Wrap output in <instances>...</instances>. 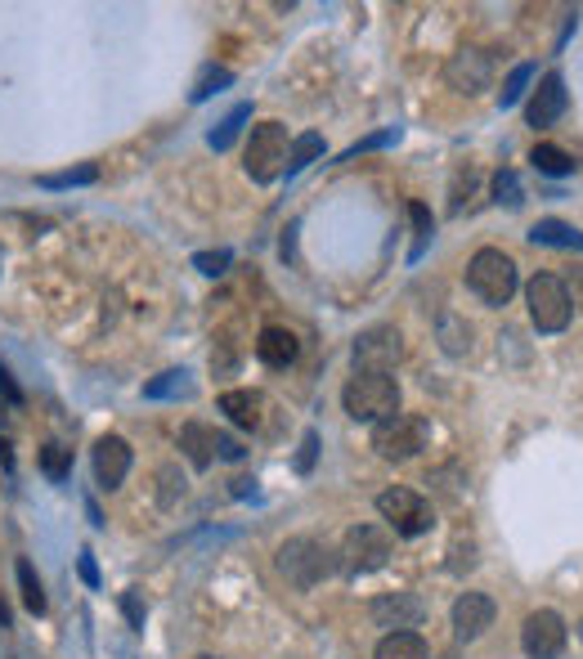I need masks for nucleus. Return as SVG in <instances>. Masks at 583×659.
I'll return each instance as SVG.
<instances>
[{"mask_svg":"<svg viewBox=\"0 0 583 659\" xmlns=\"http://www.w3.org/2000/svg\"><path fill=\"white\" fill-rule=\"evenodd\" d=\"M342 409L355 422H386L391 413H400V381L386 372H355L342 390Z\"/></svg>","mask_w":583,"mask_h":659,"instance_id":"obj_1","label":"nucleus"},{"mask_svg":"<svg viewBox=\"0 0 583 659\" xmlns=\"http://www.w3.org/2000/svg\"><path fill=\"white\" fill-rule=\"evenodd\" d=\"M467 288L485 301V305H507L521 288V274H516V260L498 247H481L467 266Z\"/></svg>","mask_w":583,"mask_h":659,"instance_id":"obj_2","label":"nucleus"},{"mask_svg":"<svg viewBox=\"0 0 583 659\" xmlns=\"http://www.w3.org/2000/svg\"><path fill=\"white\" fill-rule=\"evenodd\" d=\"M274 565H279V574H283L292 587H314V583H323V579L337 570V552H333L328 543L301 534V539H288V543L279 548Z\"/></svg>","mask_w":583,"mask_h":659,"instance_id":"obj_3","label":"nucleus"},{"mask_svg":"<svg viewBox=\"0 0 583 659\" xmlns=\"http://www.w3.org/2000/svg\"><path fill=\"white\" fill-rule=\"evenodd\" d=\"M288 126L283 121H261V126H251V136H247V149H242V171L256 180V184H270L283 175L288 166Z\"/></svg>","mask_w":583,"mask_h":659,"instance_id":"obj_4","label":"nucleus"},{"mask_svg":"<svg viewBox=\"0 0 583 659\" xmlns=\"http://www.w3.org/2000/svg\"><path fill=\"white\" fill-rule=\"evenodd\" d=\"M391 552H396L391 530H381V525H355V530H346V539L337 548V570L346 579L373 574V570H381L386 561H391Z\"/></svg>","mask_w":583,"mask_h":659,"instance_id":"obj_5","label":"nucleus"},{"mask_svg":"<svg viewBox=\"0 0 583 659\" xmlns=\"http://www.w3.org/2000/svg\"><path fill=\"white\" fill-rule=\"evenodd\" d=\"M377 511H381V520L391 525V530H396L400 539H418V534H427L431 525H435L431 503H427L422 494L404 489V485L381 489V494H377Z\"/></svg>","mask_w":583,"mask_h":659,"instance_id":"obj_6","label":"nucleus"},{"mask_svg":"<svg viewBox=\"0 0 583 659\" xmlns=\"http://www.w3.org/2000/svg\"><path fill=\"white\" fill-rule=\"evenodd\" d=\"M526 305H530V323L539 327V333H565L570 327L574 305H570V292H565L561 279L535 274L530 288H526Z\"/></svg>","mask_w":583,"mask_h":659,"instance_id":"obj_7","label":"nucleus"},{"mask_svg":"<svg viewBox=\"0 0 583 659\" xmlns=\"http://www.w3.org/2000/svg\"><path fill=\"white\" fill-rule=\"evenodd\" d=\"M422 444H427V426L409 413H391L386 422L373 426V449L386 463H409L413 453H422Z\"/></svg>","mask_w":583,"mask_h":659,"instance_id":"obj_8","label":"nucleus"},{"mask_svg":"<svg viewBox=\"0 0 583 659\" xmlns=\"http://www.w3.org/2000/svg\"><path fill=\"white\" fill-rule=\"evenodd\" d=\"M404 359V337L400 327H368L355 337V364L359 372H391Z\"/></svg>","mask_w":583,"mask_h":659,"instance_id":"obj_9","label":"nucleus"},{"mask_svg":"<svg viewBox=\"0 0 583 659\" xmlns=\"http://www.w3.org/2000/svg\"><path fill=\"white\" fill-rule=\"evenodd\" d=\"M444 82L458 90V95H481V90H489V82H494V54H489V50H476V45L458 50V54L444 63Z\"/></svg>","mask_w":583,"mask_h":659,"instance_id":"obj_10","label":"nucleus"},{"mask_svg":"<svg viewBox=\"0 0 583 659\" xmlns=\"http://www.w3.org/2000/svg\"><path fill=\"white\" fill-rule=\"evenodd\" d=\"M565 637H570L565 619L557 611H535L526 619V628H521V646H526L530 659H557L565 650Z\"/></svg>","mask_w":583,"mask_h":659,"instance_id":"obj_11","label":"nucleus"},{"mask_svg":"<svg viewBox=\"0 0 583 659\" xmlns=\"http://www.w3.org/2000/svg\"><path fill=\"white\" fill-rule=\"evenodd\" d=\"M373 624L377 628H391V633H413L427 615V606L413 597V592H381V597L373 602Z\"/></svg>","mask_w":583,"mask_h":659,"instance_id":"obj_12","label":"nucleus"},{"mask_svg":"<svg viewBox=\"0 0 583 659\" xmlns=\"http://www.w3.org/2000/svg\"><path fill=\"white\" fill-rule=\"evenodd\" d=\"M494 615H498V606L489 592H463V597L453 602V633H458V641H476V637H485Z\"/></svg>","mask_w":583,"mask_h":659,"instance_id":"obj_13","label":"nucleus"},{"mask_svg":"<svg viewBox=\"0 0 583 659\" xmlns=\"http://www.w3.org/2000/svg\"><path fill=\"white\" fill-rule=\"evenodd\" d=\"M126 472H131V444L121 435H104L95 444V485L112 494V489H121Z\"/></svg>","mask_w":583,"mask_h":659,"instance_id":"obj_14","label":"nucleus"},{"mask_svg":"<svg viewBox=\"0 0 583 659\" xmlns=\"http://www.w3.org/2000/svg\"><path fill=\"white\" fill-rule=\"evenodd\" d=\"M561 112H565V82H561V73H548V77L539 82V90L530 95L526 121H530L535 130H543V126H552Z\"/></svg>","mask_w":583,"mask_h":659,"instance_id":"obj_15","label":"nucleus"},{"mask_svg":"<svg viewBox=\"0 0 583 659\" xmlns=\"http://www.w3.org/2000/svg\"><path fill=\"white\" fill-rule=\"evenodd\" d=\"M220 413H229L234 426L256 431L266 422V395L261 390H225L220 395Z\"/></svg>","mask_w":583,"mask_h":659,"instance_id":"obj_16","label":"nucleus"},{"mask_svg":"<svg viewBox=\"0 0 583 659\" xmlns=\"http://www.w3.org/2000/svg\"><path fill=\"white\" fill-rule=\"evenodd\" d=\"M296 337L288 333V327H261V337H256V359H261L266 368H288L296 359Z\"/></svg>","mask_w":583,"mask_h":659,"instance_id":"obj_17","label":"nucleus"},{"mask_svg":"<svg viewBox=\"0 0 583 659\" xmlns=\"http://www.w3.org/2000/svg\"><path fill=\"white\" fill-rule=\"evenodd\" d=\"M180 449H184V457L198 472H207L212 463H216V426H203V422H188L184 431H180Z\"/></svg>","mask_w":583,"mask_h":659,"instance_id":"obj_18","label":"nucleus"},{"mask_svg":"<svg viewBox=\"0 0 583 659\" xmlns=\"http://www.w3.org/2000/svg\"><path fill=\"white\" fill-rule=\"evenodd\" d=\"M435 337H440V350H444L449 359L472 355V323H467L463 314L444 310V314H440V323H435Z\"/></svg>","mask_w":583,"mask_h":659,"instance_id":"obj_19","label":"nucleus"},{"mask_svg":"<svg viewBox=\"0 0 583 659\" xmlns=\"http://www.w3.org/2000/svg\"><path fill=\"white\" fill-rule=\"evenodd\" d=\"M530 242L535 247H561V251H583V234L574 229V225H565V220H539V225H530Z\"/></svg>","mask_w":583,"mask_h":659,"instance_id":"obj_20","label":"nucleus"},{"mask_svg":"<svg viewBox=\"0 0 583 659\" xmlns=\"http://www.w3.org/2000/svg\"><path fill=\"white\" fill-rule=\"evenodd\" d=\"M373 659H431L427 641L418 633H386L373 650Z\"/></svg>","mask_w":583,"mask_h":659,"instance_id":"obj_21","label":"nucleus"},{"mask_svg":"<svg viewBox=\"0 0 583 659\" xmlns=\"http://www.w3.org/2000/svg\"><path fill=\"white\" fill-rule=\"evenodd\" d=\"M251 121V104H238V108H229V117L212 130V136H207V144L216 149V153H225V149H234V140H238V130Z\"/></svg>","mask_w":583,"mask_h":659,"instance_id":"obj_22","label":"nucleus"},{"mask_svg":"<svg viewBox=\"0 0 583 659\" xmlns=\"http://www.w3.org/2000/svg\"><path fill=\"white\" fill-rule=\"evenodd\" d=\"M14 574H19L23 606H28L32 615H45V587H41V574H36V565H32V561H19V565H14Z\"/></svg>","mask_w":583,"mask_h":659,"instance_id":"obj_23","label":"nucleus"},{"mask_svg":"<svg viewBox=\"0 0 583 659\" xmlns=\"http://www.w3.org/2000/svg\"><path fill=\"white\" fill-rule=\"evenodd\" d=\"M193 386H188V372L184 368H171V372H162V377H153L149 386H144V400H180V395H188Z\"/></svg>","mask_w":583,"mask_h":659,"instance_id":"obj_24","label":"nucleus"},{"mask_svg":"<svg viewBox=\"0 0 583 659\" xmlns=\"http://www.w3.org/2000/svg\"><path fill=\"white\" fill-rule=\"evenodd\" d=\"M99 180V166L95 162H82L73 171H54V175H36L41 188H77V184H95Z\"/></svg>","mask_w":583,"mask_h":659,"instance_id":"obj_25","label":"nucleus"},{"mask_svg":"<svg viewBox=\"0 0 583 659\" xmlns=\"http://www.w3.org/2000/svg\"><path fill=\"white\" fill-rule=\"evenodd\" d=\"M319 153H323V140L314 136V130H310V136H296L292 149H288V166H283V171H288V175H301Z\"/></svg>","mask_w":583,"mask_h":659,"instance_id":"obj_26","label":"nucleus"},{"mask_svg":"<svg viewBox=\"0 0 583 659\" xmlns=\"http://www.w3.org/2000/svg\"><path fill=\"white\" fill-rule=\"evenodd\" d=\"M530 162L543 171V175H570L579 162L570 158V153H561L557 144H535V153H530Z\"/></svg>","mask_w":583,"mask_h":659,"instance_id":"obj_27","label":"nucleus"},{"mask_svg":"<svg viewBox=\"0 0 583 659\" xmlns=\"http://www.w3.org/2000/svg\"><path fill=\"white\" fill-rule=\"evenodd\" d=\"M41 472L58 485V480H68V472H73V449L68 444H45L41 449Z\"/></svg>","mask_w":583,"mask_h":659,"instance_id":"obj_28","label":"nucleus"},{"mask_svg":"<svg viewBox=\"0 0 583 659\" xmlns=\"http://www.w3.org/2000/svg\"><path fill=\"white\" fill-rule=\"evenodd\" d=\"M229 82H234V73H229V68H216V63H207V68L198 73V82H193L188 99H193V104H203V99H212L216 90H225Z\"/></svg>","mask_w":583,"mask_h":659,"instance_id":"obj_29","label":"nucleus"},{"mask_svg":"<svg viewBox=\"0 0 583 659\" xmlns=\"http://www.w3.org/2000/svg\"><path fill=\"white\" fill-rule=\"evenodd\" d=\"M409 220H413V251H409V260H422V251L431 247L435 220H431V212H427L422 203H409Z\"/></svg>","mask_w":583,"mask_h":659,"instance_id":"obj_30","label":"nucleus"},{"mask_svg":"<svg viewBox=\"0 0 583 659\" xmlns=\"http://www.w3.org/2000/svg\"><path fill=\"white\" fill-rule=\"evenodd\" d=\"M535 82V63H521V68H511V77L503 82V90H498V104L503 108H511V104H521V95H526V86Z\"/></svg>","mask_w":583,"mask_h":659,"instance_id":"obj_31","label":"nucleus"},{"mask_svg":"<svg viewBox=\"0 0 583 659\" xmlns=\"http://www.w3.org/2000/svg\"><path fill=\"white\" fill-rule=\"evenodd\" d=\"M494 197H498V203H507V207H521V203H526L516 171H498V175H494Z\"/></svg>","mask_w":583,"mask_h":659,"instance_id":"obj_32","label":"nucleus"},{"mask_svg":"<svg viewBox=\"0 0 583 659\" xmlns=\"http://www.w3.org/2000/svg\"><path fill=\"white\" fill-rule=\"evenodd\" d=\"M121 615H126V624H131V628H144L149 606H144V592L140 587H126L121 592Z\"/></svg>","mask_w":583,"mask_h":659,"instance_id":"obj_33","label":"nucleus"},{"mask_svg":"<svg viewBox=\"0 0 583 659\" xmlns=\"http://www.w3.org/2000/svg\"><path fill=\"white\" fill-rule=\"evenodd\" d=\"M193 270L207 274V279H220L229 270V251L225 247L220 251H198V256H193Z\"/></svg>","mask_w":583,"mask_h":659,"instance_id":"obj_34","label":"nucleus"},{"mask_svg":"<svg viewBox=\"0 0 583 659\" xmlns=\"http://www.w3.org/2000/svg\"><path fill=\"white\" fill-rule=\"evenodd\" d=\"M400 140V130H377V136H368V140H359L355 149H346L337 162H355L359 153H373V149H386V144H396Z\"/></svg>","mask_w":583,"mask_h":659,"instance_id":"obj_35","label":"nucleus"},{"mask_svg":"<svg viewBox=\"0 0 583 659\" xmlns=\"http://www.w3.org/2000/svg\"><path fill=\"white\" fill-rule=\"evenodd\" d=\"M314 453H319V431H305V435H301V453H296V472H301V476L314 472Z\"/></svg>","mask_w":583,"mask_h":659,"instance_id":"obj_36","label":"nucleus"},{"mask_svg":"<svg viewBox=\"0 0 583 659\" xmlns=\"http://www.w3.org/2000/svg\"><path fill=\"white\" fill-rule=\"evenodd\" d=\"M0 395H6V404H14V409L23 404V390L14 386V377H10V368H6V364H0Z\"/></svg>","mask_w":583,"mask_h":659,"instance_id":"obj_37","label":"nucleus"},{"mask_svg":"<svg viewBox=\"0 0 583 659\" xmlns=\"http://www.w3.org/2000/svg\"><path fill=\"white\" fill-rule=\"evenodd\" d=\"M216 453H220V457H229V463H238V457H242L247 449H242V444H238L234 435H225V431H216Z\"/></svg>","mask_w":583,"mask_h":659,"instance_id":"obj_38","label":"nucleus"},{"mask_svg":"<svg viewBox=\"0 0 583 659\" xmlns=\"http://www.w3.org/2000/svg\"><path fill=\"white\" fill-rule=\"evenodd\" d=\"M77 574H82L90 587H99V565H95V557H90V552H82V557H77Z\"/></svg>","mask_w":583,"mask_h":659,"instance_id":"obj_39","label":"nucleus"},{"mask_svg":"<svg viewBox=\"0 0 583 659\" xmlns=\"http://www.w3.org/2000/svg\"><path fill=\"white\" fill-rule=\"evenodd\" d=\"M565 292H574V301H570V305H583V270H574V274H570V288H565Z\"/></svg>","mask_w":583,"mask_h":659,"instance_id":"obj_40","label":"nucleus"},{"mask_svg":"<svg viewBox=\"0 0 583 659\" xmlns=\"http://www.w3.org/2000/svg\"><path fill=\"white\" fill-rule=\"evenodd\" d=\"M0 463L14 467V453H10V440H0Z\"/></svg>","mask_w":583,"mask_h":659,"instance_id":"obj_41","label":"nucleus"},{"mask_svg":"<svg viewBox=\"0 0 583 659\" xmlns=\"http://www.w3.org/2000/svg\"><path fill=\"white\" fill-rule=\"evenodd\" d=\"M0 628H10V606H6V597H0Z\"/></svg>","mask_w":583,"mask_h":659,"instance_id":"obj_42","label":"nucleus"},{"mask_svg":"<svg viewBox=\"0 0 583 659\" xmlns=\"http://www.w3.org/2000/svg\"><path fill=\"white\" fill-rule=\"evenodd\" d=\"M0 422H6V400H0Z\"/></svg>","mask_w":583,"mask_h":659,"instance_id":"obj_43","label":"nucleus"},{"mask_svg":"<svg viewBox=\"0 0 583 659\" xmlns=\"http://www.w3.org/2000/svg\"><path fill=\"white\" fill-rule=\"evenodd\" d=\"M579 637H583V624H579Z\"/></svg>","mask_w":583,"mask_h":659,"instance_id":"obj_44","label":"nucleus"},{"mask_svg":"<svg viewBox=\"0 0 583 659\" xmlns=\"http://www.w3.org/2000/svg\"><path fill=\"white\" fill-rule=\"evenodd\" d=\"M198 659H212V655H198Z\"/></svg>","mask_w":583,"mask_h":659,"instance_id":"obj_45","label":"nucleus"}]
</instances>
